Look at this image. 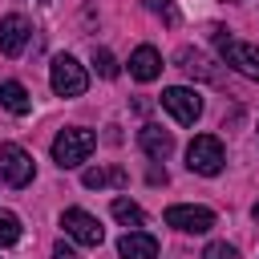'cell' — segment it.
Segmentation results:
<instances>
[{
    "mask_svg": "<svg viewBox=\"0 0 259 259\" xmlns=\"http://www.w3.org/2000/svg\"><path fill=\"white\" fill-rule=\"evenodd\" d=\"M251 219H255V223H259V202H255V206H251Z\"/></svg>",
    "mask_w": 259,
    "mask_h": 259,
    "instance_id": "cell-22",
    "label": "cell"
},
{
    "mask_svg": "<svg viewBox=\"0 0 259 259\" xmlns=\"http://www.w3.org/2000/svg\"><path fill=\"white\" fill-rule=\"evenodd\" d=\"M146 8H150V12H158L166 24H174V20H178V12H174V0H146Z\"/></svg>",
    "mask_w": 259,
    "mask_h": 259,
    "instance_id": "cell-19",
    "label": "cell"
},
{
    "mask_svg": "<svg viewBox=\"0 0 259 259\" xmlns=\"http://www.w3.org/2000/svg\"><path fill=\"white\" fill-rule=\"evenodd\" d=\"M223 162H227V154H223V142H219L214 134H198V138L186 146V166H190L194 174H219Z\"/></svg>",
    "mask_w": 259,
    "mask_h": 259,
    "instance_id": "cell-4",
    "label": "cell"
},
{
    "mask_svg": "<svg viewBox=\"0 0 259 259\" xmlns=\"http://www.w3.org/2000/svg\"><path fill=\"white\" fill-rule=\"evenodd\" d=\"M162 73V53L154 49V45H138L134 53H130V77H138V81H154Z\"/></svg>",
    "mask_w": 259,
    "mask_h": 259,
    "instance_id": "cell-11",
    "label": "cell"
},
{
    "mask_svg": "<svg viewBox=\"0 0 259 259\" xmlns=\"http://www.w3.org/2000/svg\"><path fill=\"white\" fill-rule=\"evenodd\" d=\"M93 65H97L101 77H117V61H113L109 49H93Z\"/></svg>",
    "mask_w": 259,
    "mask_h": 259,
    "instance_id": "cell-18",
    "label": "cell"
},
{
    "mask_svg": "<svg viewBox=\"0 0 259 259\" xmlns=\"http://www.w3.org/2000/svg\"><path fill=\"white\" fill-rule=\"evenodd\" d=\"M166 227L186 231V235H206V231L214 227V210H206V206H190V202H178V206L166 210Z\"/></svg>",
    "mask_w": 259,
    "mask_h": 259,
    "instance_id": "cell-8",
    "label": "cell"
},
{
    "mask_svg": "<svg viewBox=\"0 0 259 259\" xmlns=\"http://www.w3.org/2000/svg\"><path fill=\"white\" fill-rule=\"evenodd\" d=\"M49 85H53L57 97H81L89 89V77H85V69L73 57H57L53 69H49Z\"/></svg>",
    "mask_w": 259,
    "mask_h": 259,
    "instance_id": "cell-5",
    "label": "cell"
},
{
    "mask_svg": "<svg viewBox=\"0 0 259 259\" xmlns=\"http://www.w3.org/2000/svg\"><path fill=\"white\" fill-rule=\"evenodd\" d=\"M138 146L150 154V158H166L170 150H174V138H170V130H162V125H142L138 130Z\"/></svg>",
    "mask_w": 259,
    "mask_h": 259,
    "instance_id": "cell-12",
    "label": "cell"
},
{
    "mask_svg": "<svg viewBox=\"0 0 259 259\" xmlns=\"http://www.w3.org/2000/svg\"><path fill=\"white\" fill-rule=\"evenodd\" d=\"M0 105H4L8 113L24 117V113L32 109V97H28V89H24L20 81H4V85H0Z\"/></svg>",
    "mask_w": 259,
    "mask_h": 259,
    "instance_id": "cell-14",
    "label": "cell"
},
{
    "mask_svg": "<svg viewBox=\"0 0 259 259\" xmlns=\"http://www.w3.org/2000/svg\"><path fill=\"white\" fill-rule=\"evenodd\" d=\"M20 239V219L12 210H0V247H12Z\"/></svg>",
    "mask_w": 259,
    "mask_h": 259,
    "instance_id": "cell-16",
    "label": "cell"
},
{
    "mask_svg": "<svg viewBox=\"0 0 259 259\" xmlns=\"http://www.w3.org/2000/svg\"><path fill=\"white\" fill-rule=\"evenodd\" d=\"M130 182V174L121 170V166H89L85 174H81V186H89V190H101V186H125Z\"/></svg>",
    "mask_w": 259,
    "mask_h": 259,
    "instance_id": "cell-13",
    "label": "cell"
},
{
    "mask_svg": "<svg viewBox=\"0 0 259 259\" xmlns=\"http://www.w3.org/2000/svg\"><path fill=\"white\" fill-rule=\"evenodd\" d=\"M109 210H113V219L125 223V227H142V223H146V210H142L138 202H130V198H113Z\"/></svg>",
    "mask_w": 259,
    "mask_h": 259,
    "instance_id": "cell-15",
    "label": "cell"
},
{
    "mask_svg": "<svg viewBox=\"0 0 259 259\" xmlns=\"http://www.w3.org/2000/svg\"><path fill=\"white\" fill-rule=\"evenodd\" d=\"M53 259H77V251H73L69 243H57V247H53Z\"/></svg>",
    "mask_w": 259,
    "mask_h": 259,
    "instance_id": "cell-21",
    "label": "cell"
},
{
    "mask_svg": "<svg viewBox=\"0 0 259 259\" xmlns=\"http://www.w3.org/2000/svg\"><path fill=\"white\" fill-rule=\"evenodd\" d=\"M178 65H182L186 73H198V77H214V69H210V65H206L198 53H190V49H182V53H178Z\"/></svg>",
    "mask_w": 259,
    "mask_h": 259,
    "instance_id": "cell-17",
    "label": "cell"
},
{
    "mask_svg": "<svg viewBox=\"0 0 259 259\" xmlns=\"http://www.w3.org/2000/svg\"><path fill=\"white\" fill-rule=\"evenodd\" d=\"M214 49H219V57H223L235 73L259 81V49H255V45H247V40H239V36H227V32H214Z\"/></svg>",
    "mask_w": 259,
    "mask_h": 259,
    "instance_id": "cell-2",
    "label": "cell"
},
{
    "mask_svg": "<svg viewBox=\"0 0 259 259\" xmlns=\"http://www.w3.org/2000/svg\"><path fill=\"white\" fill-rule=\"evenodd\" d=\"M202 259H239V255H235V247H231V243H206Z\"/></svg>",
    "mask_w": 259,
    "mask_h": 259,
    "instance_id": "cell-20",
    "label": "cell"
},
{
    "mask_svg": "<svg viewBox=\"0 0 259 259\" xmlns=\"http://www.w3.org/2000/svg\"><path fill=\"white\" fill-rule=\"evenodd\" d=\"M28 36H32V24H28L20 12H8V16L0 20V53H4V57H20L24 45H28Z\"/></svg>",
    "mask_w": 259,
    "mask_h": 259,
    "instance_id": "cell-9",
    "label": "cell"
},
{
    "mask_svg": "<svg viewBox=\"0 0 259 259\" xmlns=\"http://www.w3.org/2000/svg\"><path fill=\"white\" fill-rule=\"evenodd\" d=\"M32 154L28 150H20L16 142H4L0 146V178L8 182V186H28L32 182Z\"/></svg>",
    "mask_w": 259,
    "mask_h": 259,
    "instance_id": "cell-6",
    "label": "cell"
},
{
    "mask_svg": "<svg viewBox=\"0 0 259 259\" xmlns=\"http://www.w3.org/2000/svg\"><path fill=\"white\" fill-rule=\"evenodd\" d=\"M93 146H97V134H93V130L69 125V130H61V134L53 138V162H57L61 170H73V166H81V162L93 154Z\"/></svg>",
    "mask_w": 259,
    "mask_h": 259,
    "instance_id": "cell-1",
    "label": "cell"
},
{
    "mask_svg": "<svg viewBox=\"0 0 259 259\" xmlns=\"http://www.w3.org/2000/svg\"><path fill=\"white\" fill-rule=\"evenodd\" d=\"M162 109H166L178 125H194V121L202 117V97H198V89L170 85V89H162Z\"/></svg>",
    "mask_w": 259,
    "mask_h": 259,
    "instance_id": "cell-3",
    "label": "cell"
},
{
    "mask_svg": "<svg viewBox=\"0 0 259 259\" xmlns=\"http://www.w3.org/2000/svg\"><path fill=\"white\" fill-rule=\"evenodd\" d=\"M61 227H65V235L77 239L81 247H101V239H105L101 223H97L89 210H81V206H69V210L61 214Z\"/></svg>",
    "mask_w": 259,
    "mask_h": 259,
    "instance_id": "cell-7",
    "label": "cell"
},
{
    "mask_svg": "<svg viewBox=\"0 0 259 259\" xmlns=\"http://www.w3.org/2000/svg\"><path fill=\"white\" fill-rule=\"evenodd\" d=\"M117 255L121 259H158V239L146 231H125L117 239Z\"/></svg>",
    "mask_w": 259,
    "mask_h": 259,
    "instance_id": "cell-10",
    "label": "cell"
}]
</instances>
